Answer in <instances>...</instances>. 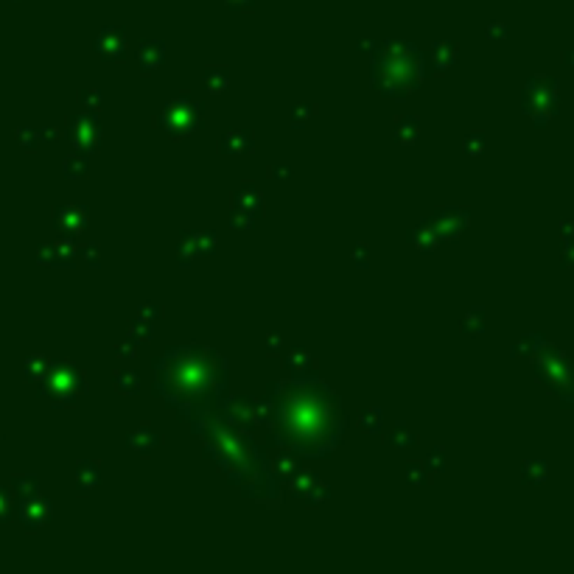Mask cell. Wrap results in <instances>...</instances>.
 I'll return each instance as SVG.
<instances>
[{"instance_id":"cell-18","label":"cell","mask_w":574,"mask_h":574,"mask_svg":"<svg viewBox=\"0 0 574 574\" xmlns=\"http://www.w3.org/2000/svg\"><path fill=\"white\" fill-rule=\"evenodd\" d=\"M87 171V160L85 157H67L64 160V174L67 177H85Z\"/></svg>"},{"instance_id":"cell-13","label":"cell","mask_w":574,"mask_h":574,"mask_svg":"<svg viewBox=\"0 0 574 574\" xmlns=\"http://www.w3.org/2000/svg\"><path fill=\"white\" fill-rule=\"evenodd\" d=\"M12 490L17 498H28V496H37V476H15L12 479Z\"/></svg>"},{"instance_id":"cell-5","label":"cell","mask_w":574,"mask_h":574,"mask_svg":"<svg viewBox=\"0 0 574 574\" xmlns=\"http://www.w3.org/2000/svg\"><path fill=\"white\" fill-rule=\"evenodd\" d=\"M53 222L64 230V233H79L87 222V210L85 207H73V205H59L53 207Z\"/></svg>"},{"instance_id":"cell-1","label":"cell","mask_w":574,"mask_h":574,"mask_svg":"<svg viewBox=\"0 0 574 574\" xmlns=\"http://www.w3.org/2000/svg\"><path fill=\"white\" fill-rule=\"evenodd\" d=\"M79 390H82V376H79V370H76L73 365H64V362L51 365L48 379H45V384H42V395H45L51 403L64 406V403H70V401L76 398Z\"/></svg>"},{"instance_id":"cell-20","label":"cell","mask_w":574,"mask_h":574,"mask_svg":"<svg viewBox=\"0 0 574 574\" xmlns=\"http://www.w3.org/2000/svg\"><path fill=\"white\" fill-rule=\"evenodd\" d=\"M482 134H471V137H465V152H471V155H479L482 152Z\"/></svg>"},{"instance_id":"cell-7","label":"cell","mask_w":574,"mask_h":574,"mask_svg":"<svg viewBox=\"0 0 574 574\" xmlns=\"http://www.w3.org/2000/svg\"><path fill=\"white\" fill-rule=\"evenodd\" d=\"M118 34L121 31H101V37L96 42V51L107 59H121L123 56V40Z\"/></svg>"},{"instance_id":"cell-22","label":"cell","mask_w":574,"mask_h":574,"mask_svg":"<svg viewBox=\"0 0 574 574\" xmlns=\"http://www.w3.org/2000/svg\"><path fill=\"white\" fill-rule=\"evenodd\" d=\"M286 174H289V168H283V166H277V168H275V177H277V180H283Z\"/></svg>"},{"instance_id":"cell-10","label":"cell","mask_w":574,"mask_h":574,"mask_svg":"<svg viewBox=\"0 0 574 574\" xmlns=\"http://www.w3.org/2000/svg\"><path fill=\"white\" fill-rule=\"evenodd\" d=\"M160 62H163V42H157V45L146 42V45L140 48V67H143V73H152L155 67H160Z\"/></svg>"},{"instance_id":"cell-23","label":"cell","mask_w":574,"mask_h":574,"mask_svg":"<svg viewBox=\"0 0 574 574\" xmlns=\"http://www.w3.org/2000/svg\"><path fill=\"white\" fill-rule=\"evenodd\" d=\"M0 443H3V428H0Z\"/></svg>"},{"instance_id":"cell-4","label":"cell","mask_w":574,"mask_h":574,"mask_svg":"<svg viewBox=\"0 0 574 574\" xmlns=\"http://www.w3.org/2000/svg\"><path fill=\"white\" fill-rule=\"evenodd\" d=\"M17 516H20L26 530H40L48 521V516H51V505L45 498H40V496H28V498H20Z\"/></svg>"},{"instance_id":"cell-21","label":"cell","mask_w":574,"mask_h":574,"mask_svg":"<svg viewBox=\"0 0 574 574\" xmlns=\"http://www.w3.org/2000/svg\"><path fill=\"white\" fill-rule=\"evenodd\" d=\"M82 101H85L87 107H93V110H96V107L101 104V93H93V90H85V93H82Z\"/></svg>"},{"instance_id":"cell-11","label":"cell","mask_w":574,"mask_h":574,"mask_svg":"<svg viewBox=\"0 0 574 574\" xmlns=\"http://www.w3.org/2000/svg\"><path fill=\"white\" fill-rule=\"evenodd\" d=\"M250 149H252V137L247 132H230L222 140V152H227V155H238V152H250Z\"/></svg>"},{"instance_id":"cell-2","label":"cell","mask_w":574,"mask_h":574,"mask_svg":"<svg viewBox=\"0 0 574 574\" xmlns=\"http://www.w3.org/2000/svg\"><path fill=\"white\" fill-rule=\"evenodd\" d=\"M196 115H199L196 104H193L191 98H180V101H171V104L166 107V112H163V126H166L171 134L182 137V134H188L191 129H196Z\"/></svg>"},{"instance_id":"cell-19","label":"cell","mask_w":574,"mask_h":574,"mask_svg":"<svg viewBox=\"0 0 574 574\" xmlns=\"http://www.w3.org/2000/svg\"><path fill=\"white\" fill-rule=\"evenodd\" d=\"M12 519V496L0 487V524H6Z\"/></svg>"},{"instance_id":"cell-8","label":"cell","mask_w":574,"mask_h":574,"mask_svg":"<svg viewBox=\"0 0 574 574\" xmlns=\"http://www.w3.org/2000/svg\"><path fill=\"white\" fill-rule=\"evenodd\" d=\"M48 370H51V365H48V358H45V356H28V358H26V365H23V376H26V381H31V384L45 381V379H48Z\"/></svg>"},{"instance_id":"cell-16","label":"cell","mask_w":574,"mask_h":574,"mask_svg":"<svg viewBox=\"0 0 574 574\" xmlns=\"http://www.w3.org/2000/svg\"><path fill=\"white\" fill-rule=\"evenodd\" d=\"M227 70H207L205 73V85H207V90L210 93H219V90H225L227 87Z\"/></svg>"},{"instance_id":"cell-3","label":"cell","mask_w":574,"mask_h":574,"mask_svg":"<svg viewBox=\"0 0 574 574\" xmlns=\"http://www.w3.org/2000/svg\"><path fill=\"white\" fill-rule=\"evenodd\" d=\"M67 137L76 143L79 149L85 152H93L101 140V129H98V121L93 115H76L70 118V126H67Z\"/></svg>"},{"instance_id":"cell-14","label":"cell","mask_w":574,"mask_h":574,"mask_svg":"<svg viewBox=\"0 0 574 574\" xmlns=\"http://www.w3.org/2000/svg\"><path fill=\"white\" fill-rule=\"evenodd\" d=\"M42 137H56V132H28V129H20V132H17L20 146L28 149V152H34V149L40 146V140H42Z\"/></svg>"},{"instance_id":"cell-12","label":"cell","mask_w":574,"mask_h":574,"mask_svg":"<svg viewBox=\"0 0 574 574\" xmlns=\"http://www.w3.org/2000/svg\"><path fill=\"white\" fill-rule=\"evenodd\" d=\"M96 482H98V468H96L93 462H82V465L76 468V485H79V493L93 490Z\"/></svg>"},{"instance_id":"cell-9","label":"cell","mask_w":574,"mask_h":574,"mask_svg":"<svg viewBox=\"0 0 574 574\" xmlns=\"http://www.w3.org/2000/svg\"><path fill=\"white\" fill-rule=\"evenodd\" d=\"M157 443H160V437H157V432H152L149 426L137 428V432L129 437V446H132L134 451H140V454H149V451H152Z\"/></svg>"},{"instance_id":"cell-6","label":"cell","mask_w":574,"mask_h":574,"mask_svg":"<svg viewBox=\"0 0 574 574\" xmlns=\"http://www.w3.org/2000/svg\"><path fill=\"white\" fill-rule=\"evenodd\" d=\"M37 258H40V263H56V266H64V263H73V247H70L67 238H56L53 244L40 247Z\"/></svg>"},{"instance_id":"cell-15","label":"cell","mask_w":574,"mask_h":574,"mask_svg":"<svg viewBox=\"0 0 574 574\" xmlns=\"http://www.w3.org/2000/svg\"><path fill=\"white\" fill-rule=\"evenodd\" d=\"M358 426H362L365 432L376 435L381 428V409H365L362 415H358Z\"/></svg>"},{"instance_id":"cell-17","label":"cell","mask_w":574,"mask_h":574,"mask_svg":"<svg viewBox=\"0 0 574 574\" xmlns=\"http://www.w3.org/2000/svg\"><path fill=\"white\" fill-rule=\"evenodd\" d=\"M417 437H415V432L409 426H395V432H392V437H390V443L392 446H412Z\"/></svg>"}]
</instances>
